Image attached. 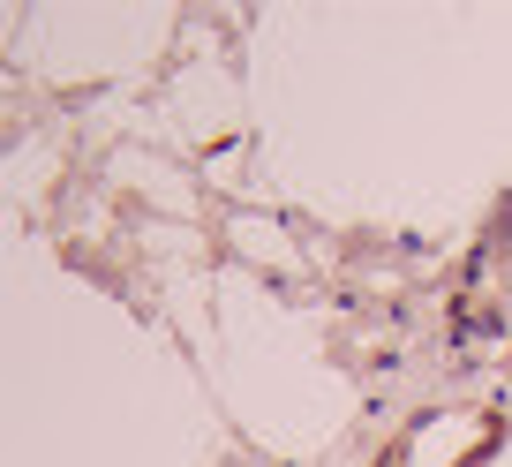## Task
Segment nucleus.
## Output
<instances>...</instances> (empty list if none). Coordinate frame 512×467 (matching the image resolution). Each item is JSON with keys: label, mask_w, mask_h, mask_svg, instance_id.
Returning <instances> with one entry per match:
<instances>
[]
</instances>
